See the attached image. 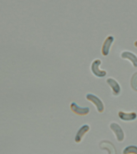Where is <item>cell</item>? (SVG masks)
I'll return each mask as SVG.
<instances>
[{
  "label": "cell",
  "mask_w": 137,
  "mask_h": 154,
  "mask_svg": "<svg viewBox=\"0 0 137 154\" xmlns=\"http://www.w3.org/2000/svg\"><path fill=\"white\" fill-rule=\"evenodd\" d=\"M86 97L88 100L92 102L96 107L98 112L103 113L104 109V106L103 101L96 95L93 94L88 93Z\"/></svg>",
  "instance_id": "obj_1"
},
{
  "label": "cell",
  "mask_w": 137,
  "mask_h": 154,
  "mask_svg": "<svg viewBox=\"0 0 137 154\" xmlns=\"http://www.w3.org/2000/svg\"><path fill=\"white\" fill-rule=\"evenodd\" d=\"M101 63V61L97 59L94 60L91 65V70L92 73L95 76L99 78H102L107 75V72L104 70H101L99 66Z\"/></svg>",
  "instance_id": "obj_2"
},
{
  "label": "cell",
  "mask_w": 137,
  "mask_h": 154,
  "mask_svg": "<svg viewBox=\"0 0 137 154\" xmlns=\"http://www.w3.org/2000/svg\"><path fill=\"white\" fill-rule=\"evenodd\" d=\"M110 128L115 134L118 141L122 142L124 139L125 134L120 125L116 122H112L110 124Z\"/></svg>",
  "instance_id": "obj_3"
},
{
  "label": "cell",
  "mask_w": 137,
  "mask_h": 154,
  "mask_svg": "<svg viewBox=\"0 0 137 154\" xmlns=\"http://www.w3.org/2000/svg\"><path fill=\"white\" fill-rule=\"evenodd\" d=\"M115 40V37L112 35L107 36L103 42L101 49V53L103 56L109 55L112 45Z\"/></svg>",
  "instance_id": "obj_4"
},
{
  "label": "cell",
  "mask_w": 137,
  "mask_h": 154,
  "mask_svg": "<svg viewBox=\"0 0 137 154\" xmlns=\"http://www.w3.org/2000/svg\"><path fill=\"white\" fill-rule=\"evenodd\" d=\"M70 109L72 111L77 115L86 116L90 112V109L88 107H81L75 102H73L70 105Z\"/></svg>",
  "instance_id": "obj_5"
},
{
  "label": "cell",
  "mask_w": 137,
  "mask_h": 154,
  "mask_svg": "<svg viewBox=\"0 0 137 154\" xmlns=\"http://www.w3.org/2000/svg\"><path fill=\"white\" fill-rule=\"evenodd\" d=\"M106 82L111 88L113 94L115 96H118L120 95L121 91V88L119 83L115 79L112 78H107Z\"/></svg>",
  "instance_id": "obj_6"
},
{
  "label": "cell",
  "mask_w": 137,
  "mask_h": 154,
  "mask_svg": "<svg viewBox=\"0 0 137 154\" xmlns=\"http://www.w3.org/2000/svg\"><path fill=\"white\" fill-rule=\"evenodd\" d=\"M118 115L120 120L123 121H133L137 119V114L135 112L127 113L121 111L119 112Z\"/></svg>",
  "instance_id": "obj_7"
},
{
  "label": "cell",
  "mask_w": 137,
  "mask_h": 154,
  "mask_svg": "<svg viewBox=\"0 0 137 154\" xmlns=\"http://www.w3.org/2000/svg\"><path fill=\"white\" fill-rule=\"evenodd\" d=\"M90 129V126L88 125H83L79 129L77 132L75 137V141L76 143H79L81 141L83 137L87 132H88Z\"/></svg>",
  "instance_id": "obj_8"
},
{
  "label": "cell",
  "mask_w": 137,
  "mask_h": 154,
  "mask_svg": "<svg viewBox=\"0 0 137 154\" xmlns=\"http://www.w3.org/2000/svg\"><path fill=\"white\" fill-rule=\"evenodd\" d=\"M121 55L122 58L129 60L134 67H137V56L134 53L126 51L122 52Z\"/></svg>",
  "instance_id": "obj_9"
},
{
  "label": "cell",
  "mask_w": 137,
  "mask_h": 154,
  "mask_svg": "<svg viewBox=\"0 0 137 154\" xmlns=\"http://www.w3.org/2000/svg\"><path fill=\"white\" fill-rule=\"evenodd\" d=\"M123 154H137V146L130 145L126 147L122 152Z\"/></svg>",
  "instance_id": "obj_10"
},
{
  "label": "cell",
  "mask_w": 137,
  "mask_h": 154,
  "mask_svg": "<svg viewBox=\"0 0 137 154\" xmlns=\"http://www.w3.org/2000/svg\"><path fill=\"white\" fill-rule=\"evenodd\" d=\"M131 86L134 91H137V72L132 75L130 80Z\"/></svg>",
  "instance_id": "obj_11"
},
{
  "label": "cell",
  "mask_w": 137,
  "mask_h": 154,
  "mask_svg": "<svg viewBox=\"0 0 137 154\" xmlns=\"http://www.w3.org/2000/svg\"><path fill=\"white\" fill-rule=\"evenodd\" d=\"M134 45L135 46V47H136V48H137V41H135V42L134 43Z\"/></svg>",
  "instance_id": "obj_12"
}]
</instances>
